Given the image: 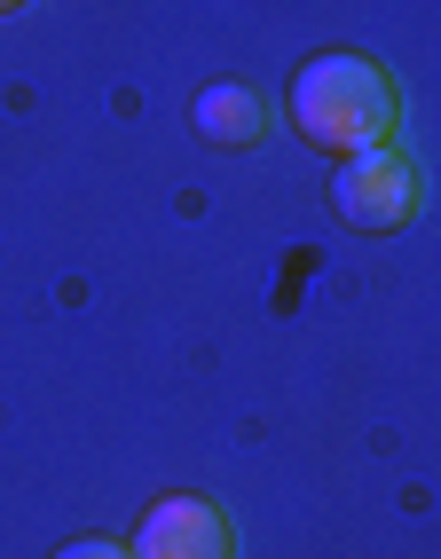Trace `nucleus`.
I'll return each instance as SVG.
<instances>
[{
    "instance_id": "1",
    "label": "nucleus",
    "mask_w": 441,
    "mask_h": 559,
    "mask_svg": "<svg viewBox=\"0 0 441 559\" xmlns=\"http://www.w3.org/2000/svg\"><path fill=\"white\" fill-rule=\"evenodd\" d=\"M402 80L362 56V48H323L284 80V127L323 158H355L379 151V142H402Z\"/></svg>"
},
{
    "instance_id": "2",
    "label": "nucleus",
    "mask_w": 441,
    "mask_h": 559,
    "mask_svg": "<svg viewBox=\"0 0 441 559\" xmlns=\"http://www.w3.org/2000/svg\"><path fill=\"white\" fill-rule=\"evenodd\" d=\"M331 213L355 237H402L426 213V166L410 158V142H379L331 166Z\"/></svg>"
},
{
    "instance_id": "3",
    "label": "nucleus",
    "mask_w": 441,
    "mask_h": 559,
    "mask_svg": "<svg viewBox=\"0 0 441 559\" xmlns=\"http://www.w3.org/2000/svg\"><path fill=\"white\" fill-rule=\"evenodd\" d=\"M127 559H237V520L205 489H166L134 512Z\"/></svg>"
},
{
    "instance_id": "4",
    "label": "nucleus",
    "mask_w": 441,
    "mask_h": 559,
    "mask_svg": "<svg viewBox=\"0 0 441 559\" xmlns=\"http://www.w3.org/2000/svg\"><path fill=\"white\" fill-rule=\"evenodd\" d=\"M269 119L276 110L252 80H213V87L190 95V134L213 142V151H252V142L269 134Z\"/></svg>"
},
{
    "instance_id": "5",
    "label": "nucleus",
    "mask_w": 441,
    "mask_h": 559,
    "mask_svg": "<svg viewBox=\"0 0 441 559\" xmlns=\"http://www.w3.org/2000/svg\"><path fill=\"white\" fill-rule=\"evenodd\" d=\"M48 559H127V536H71V544L48 551Z\"/></svg>"
},
{
    "instance_id": "6",
    "label": "nucleus",
    "mask_w": 441,
    "mask_h": 559,
    "mask_svg": "<svg viewBox=\"0 0 441 559\" xmlns=\"http://www.w3.org/2000/svg\"><path fill=\"white\" fill-rule=\"evenodd\" d=\"M9 9H24V0H0V16H9Z\"/></svg>"
}]
</instances>
